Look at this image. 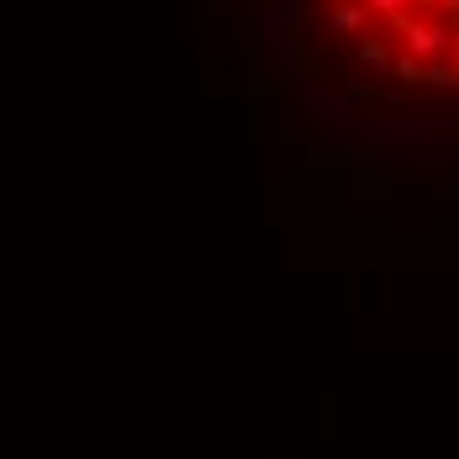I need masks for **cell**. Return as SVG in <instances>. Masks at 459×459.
Masks as SVG:
<instances>
[{
    "instance_id": "obj_1",
    "label": "cell",
    "mask_w": 459,
    "mask_h": 459,
    "mask_svg": "<svg viewBox=\"0 0 459 459\" xmlns=\"http://www.w3.org/2000/svg\"><path fill=\"white\" fill-rule=\"evenodd\" d=\"M391 27L407 38V53H417L422 64H438V58H449V48H455V27L438 22V16H422V22H417L412 11H402Z\"/></svg>"
},
{
    "instance_id": "obj_2",
    "label": "cell",
    "mask_w": 459,
    "mask_h": 459,
    "mask_svg": "<svg viewBox=\"0 0 459 459\" xmlns=\"http://www.w3.org/2000/svg\"><path fill=\"white\" fill-rule=\"evenodd\" d=\"M327 22H333V32L338 38H369V27H375V11H369L365 0H338V5H327Z\"/></svg>"
},
{
    "instance_id": "obj_3",
    "label": "cell",
    "mask_w": 459,
    "mask_h": 459,
    "mask_svg": "<svg viewBox=\"0 0 459 459\" xmlns=\"http://www.w3.org/2000/svg\"><path fill=\"white\" fill-rule=\"evenodd\" d=\"M359 69H365V74H385V69H391V53H385L380 38H359Z\"/></svg>"
},
{
    "instance_id": "obj_4",
    "label": "cell",
    "mask_w": 459,
    "mask_h": 459,
    "mask_svg": "<svg viewBox=\"0 0 459 459\" xmlns=\"http://www.w3.org/2000/svg\"><path fill=\"white\" fill-rule=\"evenodd\" d=\"M391 69H396V80H402V85H428V64H422L417 53H402V58H391Z\"/></svg>"
},
{
    "instance_id": "obj_5",
    "label": "cell",
    "mask_w": 459,
    "mask_h": 459,
    "mask_svg": "<svg viewBox=\"0 0 459 459\" xmlns=\"http://www.w3.org/2000/svg\"><path fill=\"white\" fill-rule=\"evenodd\" d=\"M428 85H433V91H459V64H449V58L428 64Z\"/></svg>"
},
{
    "instance_id": "obj_6",
    "label": "cell",
    "mask_w": 459,
    "mask_h": 459,
    "mask_svg": "<svg viewBox=\"0 0 459 459\" xmlns=\"http://www.w3.org/2000/svg\"><path fill=\"white\" fill-rule=\"evenodd\" d=\"M369 11H375V22H396L402 11H412V0H365Z\"/></svg>"
}]
</instances>
